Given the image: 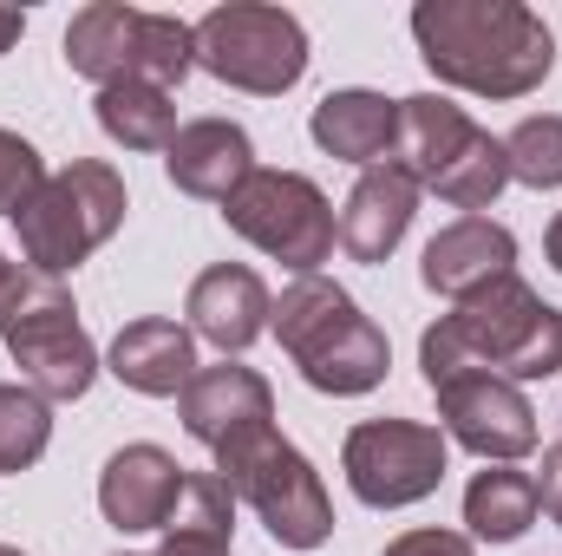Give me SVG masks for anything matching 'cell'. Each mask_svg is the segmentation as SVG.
Here are the masks:
<instances>
[{"mask_svg": "<svg viewBox=\"0 0 562 556\" xmlns=\"http://www.w3.org/2000/svg\"><path fill=\"white\" fill-rule=\"evenodd\" d=\"M413 40L438 86L477 99H530L557 73V33L524 0H419Z\"/></svg>", "mask_w": 562, "mask_h": 556, "instance_id": "obj_1", "label": "cell"}, {"mask_svg": "<svg viewBox=\"0 0 562 556\" xmlns=\"http://www.w3.org/2000/svg\"><path fill=\"white\" fill-rule=\"evenodd\" d=\"M425 387L451 374H497V380H550L562 374V308H550L524 276H504L438 314L419 341Z\"/></svg>", "mask_w": 562, "mask_h": 556, "instance_id": "obj_2", "label": "cell"}, {"mask_svg": "<svg viewBox=\"0 0 562 556\" xmlns=\"http://www.w3.org/2000/svg\"><path fill=\"white\" fill-rule=\"evenodd\" d=\"M269 334L288 347V360L301 367V380L314 393L353 400L373 393L393 367L386 334L373 327V314H360V301L327 276H294L269 308Z\"/></svg>", "mask_w": 562, "mask_h": 556, "instance_id": "obj_3", "label": "cell"}, {"mask_svg": "<svg viewBox=\"0 0 562 556\" xmlns=\"http://www.w3.org/2000/svg\"><path fill=\"white\" fill-rule=\"evenodd\" d=\"M216 478L236 491V504H249L262 518V531L281 551H321L334 537V498H327L321 471L307 465V452H294L281 438L276 419L229 432L216 445Z\"/></svg>", "mask_w": 562, "mask_h": 556, "instance_id": "obj_4", "label": "cell"}, {"mask_svg": "<svg viewBox=\"0 0 562 556\" xmlns=\"http://www.w3.org/2000/svg\"><path fill=\"white\" fill-rule=\"evenodd\" d=\"M393 164L445 197L451 210H491L510 184V157H504V138H491L464 105L438 99V92H413L400 99V144H393Z\"/></svg>", "mask_w": 562, "mask_h": 556, "instance_id": "obj_5", "label": "cell"}, {"mask_svg": "<svg viewBox=\"0 0 562 556\" xmlns=\"http://www.w3.org/2000/svg\"><path fill=\"white\" fill-rule=\"evenodd\" d=\"M0 341L20 367V387H33L46 407L86 400L99 380V347L72 308V288L40 269H13L0 288Z\"/></svg>", "mask_w": 562, "mask_h": 556, "instance_id": "obj_6", "label": "cell"}, {"mask_svg": "<svg viewBox=\"0 0 562 556\" xmlns=\"http://www.w3.org/2000/svg\"><path fill=\"white\" fill-rule=\"evenodd\" d=\"M125 210H132L125 177H119L105 157H72L66 170H53V177L13 210L26 269H40V276L79 269L92 249H105V243L119 236Z\"/></svg>", "mask_w": 562, "mask_h": 556, "instance_id": "obj_7", "label": "cell"}, {"mask_svg": "<svg viewBox=\"0 0 562 556\" xmlns=\"http://www.w3.org/2000/svg\"><path fill=\"white\" fill-rule=\"evenodd\" d=\"M66 66L79 79H92L99 92L132 86V79L170 92L196 73V26L177 20V13L125 7V0H92L66 26Z\"/></svg>", "mask_w": 562, "mask_h": 556, "instance_id": "obj_8", "label": "cell"}, {"mask_svg": "<svg viewBox=\"0 0 562 556\" xmlns=\"http://www.w3.org/2000/svg\"><path fill=\"white\" fill-rule=\"evenodd\" d=\"M223 223L294 276H321V263L340 243V216H334L327 190L301 170H269V164H256L236 184V197L223 203Z\"/></svg>", "mask_w": 562, "mask_h": 556, "instance_id": "obj_9", "label": "cell"}, {"mask_svg": "<svg viewBox=\"0 0 562 556\" xmlns=\"http://www.w3.org/2000/svg\"><path fill=\"white\" fill-rule=\"evenodd\" d=\"M196 66L236 92L256 99H281L301 86L307 73V33L288 7H262V0H229L210 7L196 20Z\"/></svg>", "mask_w": 562, "mask_h": 556, "instance_id": "obj_10", "label": "cell"}, {"mask_svg": "<svg viewBox=\"0 0 562 556\" xmlns=\"http://www.w3.org/2000/svg\"><path fill=\"white\" fill-rule=\"evenodd\" d=\"M445 458H451V438L425 419H367L340 445V471L353 498L373 511H406L431 498L445 485Z\"/></svg>", "mask_w": 562, "mask_h": 556, "instance_id": "obj_11", "label": "cell"}, {"mask_svg": "<svg viewBox=\"0 0 562 556\" xmlns=\"http://www.w3.org/2000/svg\"><path fill=\"white\" fill-rule=\"evenodd\" d=\"M438 419H445V438L477 452L484 465H510L524 452H537V407L524 400L517 380H497V374H451L431 387Z\"/></svg>", "mask_w": 562, "mask_h": 556, "instance_id": "obj_12", "label": "cell"}, {"mask_svg": "<svg viewBox=\"0 0 562 556\" xmlns=\"http://www.w3.org/2000/svg\"><path fill=\"white\" fill-rule=\"evenodd\" d=\"M183 465L164 445H119L99 471V511L112 531H164L177 498H183Z\"/></svg>", "mask_w": 562, "mask_h": 556, "instance_id": "obj_13", "label": "cell"}, {"mask_svg": "<svg viewBox=\"0 0 562 556\" xmlns=\"http://www.w3.org/2000/svg\"><path fill=\"white\" fill-rule=\"evenodd\" d=\"M517 276V236L491 216H458L445 223L419 256V281L445 301H471L477 288Z\"/></svg>", "mask_w": 562, "mask_h": 556, "instance_id": "obj_14", "label": "cell"}, {"mask_svg": "<svg viewBox=\"0 0 562 556\" xmlns=\"http://www.w3.org/2000/svg\"><path fill=\"white\" fill-rule=\"evenodd\" d=\"M269 288L262 276L249 269V263H216V269H203V276L190 281V301H183V314H190V334L196 341H210V347H223V360L229 354H243V347H256L262 334H269Z\"/></svg>", "mask_w": 562, "mask_h": 556, "instance_id": "obj_15", "label": "cell"}, {"mask_svg": "<svg viewBox=\"0 0 562 556\" xmlns=\"http://www.w3.org/2000/svg\"><path fill=\"white\" fill-rule=\"evenodd\" d=\"M419 184L386 157V164H373V170H360V184L347 190V203H340V249L353 256V263H386L400 243H406V230H413V216H419Z\"/></svg>", "mask_w": 562, "mask_h": 556, "instance_id": "obj_16", "label": "cell"}, {"mask_svg": "<svg viewBox=\"0 0 562 556\" xmlns=\"http://www.w3.org/2000/svg\"><path fill=\"white\" fill-rule=\"evenodd\" d=\"M164 170L183 197L229 203L236 184L256 170V144L236 119H190V125H177V138L164 151Z\"/></svg>", "mask_w": 562, "mask_h": 556, "instance_id": "obj_17", "label": "cell"}, {"mask_svg": "<svg viewBox=\"0 0 562 556\" xmlns=\"http://www.w3.org/2000/svg\"><path fill=\"white\" fill-rule=\"evenodd\" d=\"M105 367L144 393V400H177L190 380H196V334L183 321H164V314H144V321H125Z\"/></svg>", "mask_w": 562, "mask_h": 556, "instance_id": "obj_18", "label": "cell"}, {"mask_svg": "<svg viewBox=\"0 0 562 556\" xmlns=\"http://www.w3.org/2000/svg\"><path fill=\"white\" fill-rule=\"evenodd\" d=\"M177 419H183V432H190L196 445L216 452L229 432H243V425H256V419H276V393H269V380H262L256 367H236V360L196 367V380L177 393Z\"/></svg>", "mask_w": 562, "mask_h": 556, "instance_id": "obj_19", "label": "cell"}, {"mask_svg": "<svg viewBox=\"0 0 562 556\" xmlns=\"http://www.w3.org/2000/svg\"><path fill=\"white\" fill-rule=\"evenodd\" d=\"M307 132H314V144H321L327 157L373 170V164H386V157H393V144H400V99L367 92V86L327 92V99L314 105Z\"/></svg>", "mask_w": 562, "mask_h": 556, "instance_id": "obj_20", "label": "cell"}, {"mask_svg": "<svg viewBox=\"0 0 562 556\" xmlns=\"http://www.w3.org/2000/svg\"><path fill=\"white\" fill-rule=\"evenodd\" d=\"M157 556H236V491L216 471H190L183 498L164 524Z\"/></svg>", "mask_w": 562, "mask_h": 556, "instance_id": "obj_21", "label": "cell"}, {"mask_svg": "<svg viewBox=\"0 0 562 556\" xmlns=\"http://www.w3.org/2000/svg\"><path fill=\"white\" fill-rule=\"evenodd\" d=\"M543 498H537V471H517V465H484L471 485H464V524L477 544H517L530 524H537Z\"/></svg>", "mask_w": 562, "mask_h": 556, "instance_id": "obj_22", "label": "cell"}, {"mask_svg": "<svg viewBox=\"0 0 562 556\" xmlns=\"http://www.w3.org/2000/svg\"><path fill=\"white\" fill-rule=\"evenodd\" d=\"M92 112H99V132L112 144H125V151H170L177 138V105H170V92L164 86H105L99 99H92Z\"/></svg>", "mask_w": 562, "mask_h": 556, "instance_id": "obj_23", "label": "cell"}, {"mask_svg": "<svg viewBox=\"0 0 562 556\" xmlns=\"http://www.w3.org/2000/svg\"><path fill=\"white\" fill-rule=\"evenodd\" d=\"M53 445V407L33 387H0V478L33 471Z\"/></svg>", "mask_w": 562, "mask_h": 556, "instance_id": "obj_24", "label": "cell"}, {"mask_svg": "<svg viewBox=\"0 0 562 556\" xmlns=\"http://www.w3.org/2000/svg\"><path fill=\"white\" fill-rule=\"evenodd\" d=\"M504 157H510V184H524V190H562V112L524 119L504 138Z\"/></svg>", "mask_w": 562, "mask_h": 556, "instance_id": "obj_25", "label": "cell"}, {"mask_svg": "<svg viewBox=\"0 0 562 556\" xmlns=\"http://www.w3.org/2000/svg\"><path fill=\"white\" fill-rule=\"evenodd\" d=\"M46 177H53V170H46V157H40L33 144L20 138V132H0V216H13Z\"/></svg>", "mask_w": 562, "mask_h": 556, "instance_id": "obj_26", "label": "cell"}, {"mask_svg": "<svg viewBox=\"0 0 562 556\" xmlns=\"http://www.w3.org/2000/svg\"><path fill=\"white\" fill-rule=\"evenodd\" d=\"M386 556H477V551L458 531H406V537L386 544Z\"/></svg>", "mask_w": 562, "mask_h": 556, "instance_id": "obj_27", "label": "cell"}, {"mask_svg": "<svg viewBox=\"0 0 562 556\" xmlns=\"http://www.w3.org/2000/svg\"><path fill=\"white\" fill-rule=\"evenodd\" d=\"M537 498H543V511L562 524V445L543 452V471H537Z\"/></svg>", "mask_w": 562, "mask_h": 556, "instance_id": "obj_28", "label": "cell"}, {"mask_svg": "<svg viewBox=\"0 0 562 556\" xmlns=\"http://www.w3.org/2000/svg\"><path fill=\"white\" fill-rule=\"evenodd\" d=\"M20 33H26V13H20V7H0V53H13Z\"/></svg>", "mask_w": 562, "mask_h": 556, "instance_id": "obj_29", "label": "cell"}, {"mask_svg": "<svg viewBox=\"0 0 562 556\" xmlns=\"http://www.w3.org/2000/svg\"><path fill=\"white\" fill-rule=\"evenodd\" d=\"M543 249H550V263H557V276H562V210L550 216V236H543Z\"/></svg>", "mask_w": 562, "mask_h": 556, "instance_id": "obj_30", "label": "cell"}, {"mask_svg": "<svg viewBox=\"0 0 562 556\" xmlns=\"http://www.w3.org/2000/svg\"><path fill=\"white\" fill-rule=\"evenodd\" d=\"M7 281H13V263H7V256H0V288H7Z\"/></svg>", "mask_w": 562, "mask_h": 556, "instance_id": "obj_31", "label": "cell"}, {"mask_svg": "<svg viewBox=\"0 0 562 556\" xmlns=\"http://www.w3.org/2000/svg\"><path fill=\"white\" fill-rule=\"evenodd\" d=\"M0 556H26V551H13V544H0Z\"/></svg>", "mask_w": 562, "mask_h": 556, "instance_id": "obj_32", "label": "cell"}]
</instances>
